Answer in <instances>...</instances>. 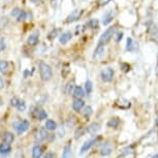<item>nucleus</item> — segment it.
Here are the masks:
<instances>
[{
	"label": "nucleus",
	"mask_w": 158,
	"mask_h": 158,
	"mask_svg": "<svg viewBox=\"0 0 158 158\" xmlns=\"http://www.w3.org/2000/svg\"><path fill=\"white\" fill-rule=\"evenodd\" d=\"M38 68H40V77L43 81L47 82L52 79L53 71L49 64L44 61H40V64H38Z\"/></svg>",
	"instance_id": "1"
},
{
	"label": "nucleus",
	"mask_w": 158,
	"mask_h": 158,
	"mask_svg": "<svg viewBox=\"0 0 158 158\" xmlns=\"http://www.w3.org/2000/svg\"><path fill=\"white\" fill-rule=\"evenodd\" d=\"M13 126L15 127V129L17 130L18 135H22V133L28 130V128L30 127V123H29L28 120H23V121H19V122L14 123Z\"/></svg>",
	"instance_id": "2"
},
{
	"label": "nucleus",
	"mask_w": 158,
	"mask_h": 158,
	"mask_svg": "<svg viewBox=\"0 0 158 158\" xmlns=\"http://www.w3.org/2000/svg\"><path fill=\"white\" fill-rule=\"evenodd\" d=\"M114 33H115V27L108 28L102 34H101V36L99 38V44H106L110 40H111V38L114 36Z\"/></svg>",
	"instance_id": "3"
},
{
	"label": "nucleus",
	"mask_w": 158,
	"mask_h": 158,
	"mask_svg": "<svg viewBox=\"0 0 158 158\" xmlns=\"http://www.w3.org/2000/svg\"><path fill=\"white\" fill-rule=\"evenodd\" d=\"M114 69L111 67H106L104 68V69H102V71H101L100 76H101V80L104 82V83H110L113 81V77H114Z\"/></svg>",
	"instance_id": "4"
},
{
	"label": "nucleus",
	"mask_w": 158,
	"mask_h": 158,
	"mask_svg": "<svg viewBox=\"0 0 158 158\" xmlns=\"http://www.w3.org/2000/svg\"><path fill=\"white\" fill-rule=\"evenodd\" d=\"M48 136H49V135H48L47 128H40V129L36 132V135H35V142L41 143L46 139H48Z\"/></svg>",
	"instance_id": "5"
},
{
	"label": "nucleus",
	"mask_w": 158,
	"mask_h": 158,
	"mask_svg": "<svg viewBox=\"0 0 158 158\" xmlns=\"http://www.w3.org/2000/svg\"><path fill=\"white\" fill-rule=\"evenodd\" d=\"M82 14H83V10H76L71 11V14L67 17L66 22L67 23H71V22H76V21L80 20Z\"/></svg>",
	"instance_id": "6"
},
{
	"label": "nucleus",
	"mask_w": 158,
	"mask_h": 158,
	"mask_svg": "<svg viewBox=\"0 0 158 158\" xmlns=\"http://www.w3.org/2000/svg\"><path fill=\"white\" fill-rule=\"evenodd\" d=\"M115 103H116V106L121 110H128L131 106L130 101L125 99V98H118Z\"/></svg>",
	"instance_id": "7"
},
{
	"label": "nucleus",
	"mask_w": 158,
	"mask_h": 158,
	"mask_svg": "<svg viewBox=\"0 0 158 158\" xmlns=\"http://www.w3.org/2000/svg\"><path fill=\"white\" fill-rule=\"evenodd\" d=\"M115 15H116L115 11L112 10L106 11V13L103 15V18H102V24H103V25H106V26L109 25V24L113 21V19L115 18Z\"/></svg>",
	"instance_id": "8"
},
{
	"label": "nucleus",
	"mask_w": 158,
	"mask_h": 158,
	"mask_svg": "<svg viewBox=\"0 0 158 158\" xmlns=\"http://www.w3.org/2000/svg\"><path fill=\"white\" fill-rule=\"evenodd\" d=\"M99 130H100V124L97 123V122H93V123H91L90 125H88V127H87L88 133H90L91 135H96V133L99 132Z\"/></svg>",
	"instance_id": "9"
},
{
	"label": "nucleus",
	"mask_w": 158,
	"mask_h": 158,
	"mask_svg": "<svg viewBox=\"0 0 158 158\" xmlns=\"http://www.w3.org/2000/svg\"><path fill=\"white\" fill-rule=\"evenodd\" d=\"M96 142H97V139H90V141L85 142L84 144H83V146H82L81 152H80V153H81V154H84V153H86V152H88L92 147H93L94 144H95Z\"/></svg>",
	"instance_id": "10"
},
{
	"label": "nucleus",
	"mask_w": 158,
	"mask_h": 158,
	"mask_svg": "<svg viewBox=\"0 0 158 158\" xmlns=\"http://www.w3.org/2000/svg\"><path fill=\"white\" fill-rule=\"evenodd\" d=\"M112 153V146L109 142L104 143L100 148V154L101 156H108Z\"/></svg>",
	"instance_id": "11"
},
{
	"label": "nucleus",
	"mask_w": 158,
	"mask_h": 158,
	"mask_svg": "<svg viewBox=\"0 0 158 158\" xmlns=\"http://www.w3.org/2000/svg\"><path fill=\"white\" fill-rule=\"evenodd\" d=\"M149 34L150 37L152 38V40H154L155 43L158 44V29L155 25H151L149 28Z\"/></svg>",
	"instance_id": "12"
},
{
	"label": "nucleus",
	"mask_w": 158,
	"mask_h": 158,
	"mask_svg": "<svg viewBox=\"0 0 158 158\" xmlns=\"http://www.w3.org/2000/svg\"><path fill=\"white\" fill-rule=\"evenodd\" d=\"M40 41V36H38V33H32L28 36L27 38V44L29 46L35 47Z\"/></svg>",
	"instance_id": "13"
},
{
	"label": "nucleus",
	"mask_w": 158,
	"mask_h": 158,
	"mask_svg": "<svg viewBox=\"0 0 158 158\" xmlns=\"http://www.w3.org/2000/svg\"><path fill=\"white\" fill-rule=\"evenodd\" d=\"M104 55V47L103 44H98V46L96 47V49L94 51V54H93V58L94 59H99Z\"/></svg>",
	"instance_id": "14"
},
{
	"label": "nucleus",
	"mask_w": 158,
	"mask_h": 158,
	"mask_svg": "<svg viewBox=\"0 0 158 158\" xmlns=\"http://www.w3.org/2000/svg\"><path fill=\"white\" fill-rule=\"evenodd\" d=\"M84 106H85L84 100H83L82 98H77V100H74L73 103V109L74 112H80L84 108Z\"/></svg>",
	"instance_id": "15"
},
{
	"label": "nucleus",
	"mask_w": 158,
	"mask_h": 158,
	"mask_svg": "<svg viewBox=\"0 0 158 158\" xmlns=\"http://www.w3.org/2000/svg\"><path fill=\"white\" fill-rule=\"evenodd\" d=\"M71 38H73V34H71V32L66 31V32H63V33L60 35V37H59V41H60V44H67Z\"/></svg>",
	"instance_id": "16"
},
{
	"label": "nucleus",
	"mask_w": 158,
	"mask_h": 158,
	"mask_svg": "<svg viewBox=\"0 0 158 158\" xmlns=\"http://www.w3.org/2000/svg\"><path fill=\"white\" fill-rule=\"evenodd\" d=\"M11 152V147L10 144H7V143H2L0 144V154L1 155H7Z\"/></svg>",
	"instance_id": "17"
},
{
	"label": "nucleus",
	"mask_w": 158,
	"mask_h": 158,
	"mask_svg": "<svg viewBox=\"0 0 158 158\" xmlns=\"http://www.w3.org/2000/svg\"><path fill=\"white\" fill-rule=\"evenodd\" d=\"M2 141L4 143H7V144H11L15 141L14 133L10 132V131H5L3 135H2Z\"/></svg>",
	"instance_id": "18"
},
{
	"label": "nucleus",
	"mask_w": 158,
	"mask_h": 158,
	"mask_svg": "<svg viewBox=\"0 0 158 158\" xmlns=\"http://www.w3.org/2000/svg\"><path fill=\"white\" fill-rule=\"evenodd\" d=\"M32 156L34 158H40L43 156V148L40 146H34L33 149H32Z\"/></svg>",
	"instance_id": "19"
},
{
	"label": "nucleus",
	"mask_w": 158,
	"mask_h": 158,
	"mask_svg": "<svg viewBox=\"0 0 158 158\" xmlns=\"http://www.w3.org/2000/svg\"><path fill=\"white\" fill-rule=\"evenodd\" d=\"M84 96V90L81 86H77L73 89V97L74 98H82Z\"/></svg>",
	"instance_id": "20"
},
{
	"label": "nucleus",
	"mask_w": 158,
	"mask_h": 158,
	"mask_svg": "<svg viewBox=\"0 0 158 158\" xmlns=\"http://www.w3.org/2000/svg\"><path fill=\"white\" fill-rule=\"evenodd\" d=\"M73 88H74V83L73 81H69L68 83H66V85L64 86V88H63V92L65 94H70L71 93V91L73 90Z\"/></svg>",
	"instance_id": "21"
},
{
	"label": "nucleus",
	"mask_w": 158,
	"mask_h": 158,
	"mask_svg": "<svg viewBox=\"0 0 158 158\" xmlns=\"http://www.w3.org/2000/svg\"><path fill=\"white\" fill-rule=\"evenodd\" d=\"M35 114H36V118L38 120H44V119H47V117H48L47 113L44 112V110H40V109L35 110Z\"/></svg>",
	"instance_id": "22"
},
{
	"label": "nucleus",
	"mask_w": 158,
	"mask_h": 158,
	"mask_svg": "<svg viewBox=\"0 0 158 158\" xmlns=\"http://www.w3.org/2000/svg\"><path fill=\"white\" fill-rule=\"evenodd\" d=\"M44 126H46V128L48 130H55L56 128H57V124H56L55 121L53 120H47L46 121V124H44Z\"/></svg>",
	"instance_id": "23"
},
{
	"label": "nucleus",
	"mask_w": 158,
	"mask_h": 158,
	"mask_svg": "<svg viewBox=\"0 0 158 158\" xmlns=\"http://www.w3.org/2000/svg\"><path fill=\"white\" fill-rule=\"evenodd\" d=\"M119 123H120V121H119L118 118H112L109 120L106 125H108V127H111V128H117Z\"/></svg>",
	"instance_id": "24"
},
{
	"label": "nucleus",
	"mask_w": 158,
	"mask_h": 158,
	"mask_svg": "<svg viewBox=\"0 0 158 158\" xmlns=\"http://www.w3.org/2000/svg\"><path fill=\"white\" fill-rule=\"evenodd\" d=\"M8 69V62L5 60H0V73H5Z\"/></svg>",
	"instance_id": "25"
},
{
	"label": "nucleus",
	"mask_w": 158,
	"mask_h": 158,
	"mask_svg": "<svg viewBox=\"0 0 158 158\" xmlns=\"http://www.w3.org/2000/svg\"><path fill=\"white\" fill-rule=\"evenodd\" d=\"M70 154H71V148H70V146L69 145L65 146L64 149H63V153H62V157H63V158H67V157L70 156Z\"/></svg>",
	"instance_id": "26"
},
{
	"label": "nucleus",
	"mask_w": 158,
	"mask_h": 158,
	"mask_svg": "<svg viewBox=\"0 0 158 158\" xmlns=\"http://www.w3.org/2000/svg\"><path fill=\"white\" fill-rule=\"evenodd\" d=\"M133 152V146H128V147L126 148H124L123 150H122V153L120 155V157L122 156H125V155H128V154H130V153H132Z\"/></svg>",
	"instance_id": "27"
},
{
	"label": "nucleus",
	"mask_w": 158,
	"mask_h": 158,
	"mask_svg": "<svg viewBox=\"0 0 158 158\" xmlns=\"http://www.w3.org/2000/svg\"><path fill=\"white\" fill-rule=\"evenodd\" d=\"M26 18H27V14H26V11L21 10L20 14H19V16H18V17L16 18V19H17L18 22H23V21H25V20H26Z\"/></svg>",
	"instance_id": "28"
},
{
	"label": "nucleus",
	"mask_w": 158,
	"mask_h": 158,
	"mask_svg": "<svg viewBox=\"0 0 158 158\" xmlns=\"http://www.w3.org/2000/svg\"><path fill=\"white\" fill-rule=\"evenodd\" d=\"M85 88H86V92H87L88 94H90L92 92V89H93V84H92V82L90 81V80H88V81L86 82Z\"/></svg>",
	"instance_id": "29"
},
{
	"label": "nucleus",
	"mask_w": 158,
	"mask_h": 158,
	"mask_svg": "<svg viewBox=\"0 0 158 158\" xmlns=\"http://www.w3.org/2000/svg\"><path fill=\"white\" fill-rule=\"evenodd\" d=\"M84 131H85V128L84 127H80V128H77V131H76V133H74V139H79V138H81V136L84 135Z\"/></svg>",
	"instance_id": "30"
},
{
	"label": "nucleus",
	"mask_w": 158,
	"mask_h": 158,
	"mask_svg": "<svg viewBox=\"0 0 158 158\" xmlns=\"http://www.w3.org/2000/svg\"><path fill=\"white\" fill-rule=\"evenodd\" d=\"M92 108L91 106H86L85 108V111H84V113H83V115H84V117L85 118H89L90 116L92 115Z\"/></svg>",
	"instance_id": "31"
},
{
	"label": "nucleus",
	"mask_w": 158,
	"mask_h": 158,
	"mask_svg": "<svg viewBox=\"0 0 158 158\" xmlns=\"http://www.w3.org/2000/svg\"><path fill=\"white\" fill-rule=\"evenodd\" d=\"M135 44H133V40L131 37H128L127 38V50L128 51H133L135 50Z\"/></svg>",
	"instance_id": "32"
},
{
	"label": "nucleus",
	"mask_w": 158,
	"mask_h": 158,
	"mask_svg": "<svg viewBox=\"0 0 158 158\" xmlns=\"http://www.w3.org/2000/svg\"><path fill=\"white\" fill-rule=\"evenodd\" d=\"M20 102H21V100L18 97H13L10 99V104H11V106H14V108H17Z\"/></svg>",
	"instance_id": "33"
},
{
	"label": "nucleus",
	"mask_w": 158,
	"mask_h": 158,
	"mask_svg": "<svg viewBox=\"0 0 158 158\" xmlns=\"http://www.w3.org/2000/svg\"><path fill=\"white\" fill-rule=\"evenodd\" d=\"M88 26H90L91 28H96L97 26H98V20H96V19H91L90 21H89Z\"/></svg>",
	"instance_id": "34"
},
{
	"label": "nucleus",
	"mask_w": 158,
	"mask_h": 158,
	"mask_svg": "<svg viewBox=\"0 0 158 158\" xmlns=\"http://www.w3.org/2000/svg\"><path fill=\"white\" fill-rule=\"evenodd\" d=\"M17 109H18V111H19V112H24L26 110V104H25V102L21 100V102L19 103V106H17Z\"/></svg>",
	"instance_id": "35"
},
{
	"label": "nucleus",
	"mask_w": 158,
	"mask_h": 158,
	"mask_svg": "<svg viewBox=\"0 0 158 158\" xmlns=\"http://www.w3.org/2000/svg\"><path fill=\"white\" fill-rule=\"evenodd\" d=\"M20 11H21V10H19L18 7L14 8V10H11V11H10V16H13V17H15V18H17L18 16H19Z\"/></svg>",
	"instance_id": "36"
},
{
	"label": "nucleus",
	"mask_w": 158,
	"mask_h": 158,
	"mask_svg": "<svg viewBox=\"0 0 158 158\" xmlns=\"http://www.w3.org/2000/svg\"><path fill=\"white\" fill-rule=\"evenodd\" d=\"M121 69H122V71H124V73H128V71L130 70V66L126 63H122L121 64Z\"/></svg>",
	"instance_id": "37"
},
{
	"label": "nucleus",
	"mask_w": 158,
	"mask_h": 158,
	"mask_svg": "<svg viewBox=\"0 0 158 158\" xmlns=\"http://www.w3.org/2000/svg\"><path fill=\"white\" fill-rule=\"evenodd\" d=\"M110 1H111V0H98V5H99V6H104V5L108 4Z\"/></svg>",
	"instance_id": "38"
},
{
	"label": "nucleus",
	"mask_w": 158,
	"mask_h": 158,
	"mask_svg": "<svg viewBox=\"0 0 158 158\" xmlns=\"http://www.w3.org/2000/svg\"><path fill=\"white\" fill-rule=\"evenodd\" d=\"M4 49H5V41L3 38H1V40H0V53H1Z\"/></svg>",
	"instance_id": "39"
},
{
	"label": "nucleus",
	"mask_w": 158,
	"mask_h": 158,
	"mask_svg": "<svg viewBox=\"0 0 158 158\" xmlns=\"http://www.w3.org/2000/svg\"><path fill=\"white\" fill-rule=\"evenodd\" d=\"M122 37H123V32H118L117 34H116V37H115V40L116 41H120L122 40Z\"/></svg>",
	"instance_id": "40"
},
{
	"label": "nucleus",
	"mask_w": 158,
	"mask_h": 158,
	"mask_svg": "<svg viewBox=\"0 0 158 158\" xmlns=\"http://www.w3.org/2000/svg\"><path fill=\"white\" fill-rule=\"evenodd\" d=\"M3 87H4V80L3 77H0V89H2Z\"/></svg>",
	"instance_id": "41"
},
{
	"label": "nucleus",
	"mask_w": 158,
	"mask_h": 158,
	"mask_svg": "<svg viewBox=\"0 0 158 158\" xmlns=\"http://www.w3.org/2000/svg\"><path fill=\"white\" fill-rule=\"evenodd\" d=\"M44 157L48 158V157H55V154H53V153H48L44 155Z\"/></svg>",
	"instance_id": "42"
},
{
	"label": "nucleus",
	"mask_w": 158,
	"mask_h": 158,
	"mask_svg": "<svg viewBox=\"0 0 158 158\" xmlns=\"http://www.w3.org/2000/svg\"><path fill=\"white\" fill-rule=\"evenodd\" d=\"M155 71H156V76L158 77V61H157V63H156V68H155Z\"/></svg>",
	"instance_id": "43"
},
{
	"label": "nucleus",
	"mask_w": 158,
	"mask_h": 158,
	"mask_svg": "<svg viewBox=\"0 0 158 158\" xmlns=\"http://www.w3.org/2000/svg\"><path fill=\"white\" fill-rule=\"evenodd\" d=\"M31 2H33V3H37V2H40L43 1V0H30Z\"/></svg>",
	"instance_id": "44"
},
{
	"label": "nucleus",
	"mask_w": 158,
	"mask_h": 158,
	"mask_svg": "<svg viewBox=\"0 0 158 158\" xmlns=\"http://www.w3.org/2000/svg\"><path fill=\"white\" fill-rule=\"evenodd\" d=\"M153 157H154V158H158V154H155V155H153Z\"/></svg>",
	"instance_id": "45"
}]
</instances>
